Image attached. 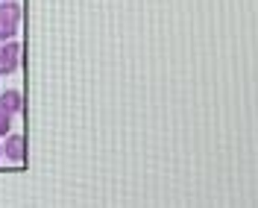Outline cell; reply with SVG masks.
Returning <instances> with one entry per match:
<instances>
[{
    "mask_svg": "<svg viewBox=\"0 0 258 208\" xmlns=\"http://www.w3.org/2000/svg\"><path fill=\"white\" fill-rule=\"evenodd\" d=\"M12 117H15V114L6 112V109L0 106V138H6V135L12 132Z\"/></svg>",
    "mask_w": 258,
    "mask_h": 208,
    "instance_id": "5",
    "label": "cell"
},
{
    "mask_svg": "<svg viewBox=\"0 0 258 208\" xmlns=\"http://www.w3.org/2000/svg\"><path fill=\"white\" fill-rule=\"evenodd\" d=\"M3 156L12 164H24V159H27V141H24V135L9 132L6 141H3Z\"/></svg>",
    "mask_w": 258,
    "mask_h": 208,
    "instance_id": "3",
    "label": "cell"
},
{
    "mask_svg": "<svg viewBox=\"0 0 258 208\" xmlns=\"http://www.w3.org/2000/svg\"><path fill=\"white\" fill-rule=\"evenodd\" d=\"M0 159H3V144H0Z\"/></svg>",
    "mask_w": 258,
    "mask_h": 208,
    "instance_id": "7",
    "label": "cell"
},
{
    "mask_svg": "<svg viewBox=\"0 0 258 208\" xmlns=\"http://www.w3.org/2000/svg\"><path fill=\"white\" fill-rule=\"evenodd\" d=\"M21 67V44L15 38H9L6 44H0V77H9Z\"/></svg>",
    "mask_w": 258,
    "mask_h": 208,
    "instance_id": "2",
    "label": "cell"
},
{
    "mask_svg": "<svg viewBox=\"0 0 258 208\" xmlns=\"http://www.w3.org/2000/svg\"><path fill=\"white\" fill-rule=\"evenodd\" d=\"M21 3L18 0H0V27L9 32V35H18V27H21Z\"/></svg>",
    "mask_w": 258,
    "mask_h": 208,
    "instance_id": "1",
    "label": "cell"
},
{
    "mask_svg": "<svg viewBox=\"0 0 258 208\" xmlns=\"http://www.w3.org/2000/svg\"><path fill=\"white\" fill-rule=\"evenodd\" d=\"M0 106L12 114H21L24 112V94L18 88H6V91H0Z\"/></svg>",
    "mask_w": 258,
    "mask_h": 208,
    "instance_id": "4",
    "label": "cell"
},
{
    "mask_svg": "<svg viewBox=\"0 0 258 208\" xmlns=\"http://www.w3.org/2000/svg\"><path fill=\"white\" fill-rule=\"evenodd\" d=\"M9 38H15V35H9V32H6V30H3V27H0V44H6Z\"/></svg>",
    "mask_w": 258,
    "mask_h": 208,
    "instance_id": "6",
    "label": "cell"
}]
</instances>
